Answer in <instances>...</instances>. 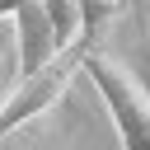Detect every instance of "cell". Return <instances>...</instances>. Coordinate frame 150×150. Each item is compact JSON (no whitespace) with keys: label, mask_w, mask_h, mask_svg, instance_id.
I'll return each instance as SVG.
<instances>
[{"label":"cell","mask_w":150,"mask_h":150,"mask_svg":"<svg viewBox=\"0 0 150 150\" xmlns=\"http://www.w3.org/2000/svg\"><path fill=\"white\" fill-rule=\"evenodd\" d=\"M0 19H14V66H19V80L38 75L42 66H52L61 56L42 0H0Z\"/></svg>","instance_id":"3"},{"label":"cell","mask_w":150,"mask_h":150,"mask_svg":"<svg viewBox=\"0 0 150 150\" xmlns=\"http://www.w3.org/2000/svg\"><path fill=\"white\" fill-rule=\"evenodd\" d=\"M84 75L98 89V98L117 127V145L122 150H150V89L141 84V75L103 47L84 52Z\"/></svg>","instance_id":"1"},{"label":"cell","mask_w":150,"mask_h":150,"mask_svg":"<svg viewBox=\"0 0 150 150\" xmlns=\"http://www.w3.org/2000/svg\"><path fill=\"white\" fill-rule=\"evenodd\" d=\"M66 145H70V136H66V122L56 112L33 117V122H23V127L0 136V150H66Z\"/></svg>","instance_id":"4"},{"label":"cell","mask_w":150,"mask_h":150,"mask_svg":"<svg viewBox=\"0 0 150 150\" xmlns=\"http://www.w3.org/2000/svg\"><path fill=\"white\" fill-rule=\"evenodd\" d=\"M145 56H150V23H145Z\"/></svg>","instance_id":"8"},{"label":"cell","mask_w":150,"mask_h":150,"mask_svg":"<svg viewBox=\"0 0 150 150\" xmlns=\"http://www.w3.org/2000/svg\"><path fill=\"white\" fill-rule=\"evenodd\" d=\"M47 9V23H52V38L61 52H75L80 47V0H42Z\"/></svg>","instance_id":"6"},{"label":"cell","mask_w":150,"mask_h":150,"mask_svg":"<svg viewBox=\"0 0 150 150\" xmlns=\"http://www.w3.org/2000/svg\"><path fill=\"white\" fill-rule=\"evenodd\" d=\"M14 84H19V66H9V52H0V108L14 94Z\"/></svg>","instance_id":"7"},{"label":"cell","mask_w":150,"mask_h":150,"mask_svg":"<svg viewBox=\"0 0 150 150\" xmlns=\"http://www.w3.org/2000/svg\"><path fill=\"white\" fill-rule=\"evenodd\" d=\"M122 14H127V0H80V47L84 52L103 47L108 28H117Z\"/></svg>","instance_id":"5"},{"label":"cell","mask_w":150,"mask_h":150,"mask_svg":"<svg viewBox=\"0 0 150 150\" xmlns=\"http://www.w3.org/2000/svg\"><path fill=\"white\" fill-rule=\"evenodd\" d=\"M75 75H84V47L61 52V56H56L52 66H42L38 75H23V80L14 84V94L5 98V108H0V136L14 131V127H23V122H33V117L56 112V103L66 98V89L75 84Z\"/></svg>","instance_id":"2"}]
</instances>
